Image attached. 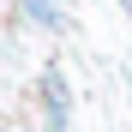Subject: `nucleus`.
I'll return each mask as SVG.
<instances>
[{
  "instance_id": "nucleus-1",
  "label": "nucleus",
  "mask_w": 132,
  "mask_h": 132,
  "mask_svg": "<svg viewBox=\"0 0 132 132\" xmlns=\"http://www.w3.org/2000/svg\"><path fill=\"white\" fill-rule=\"evenodd\" d=\"M24 6H30V18H36V24H48V30L60 24V12H54V0H24Z\"/></svg>"
},
{
  "instance_id": "nucleus-2",
  "label": "nucleus",
  "mask_w": 132,
  "mask_h": 132,
  "mask_svg": "<svg viewBox=\"0 0 132 132\" xmlns=\"http://www.w3.org/2000/svg\"><path fill=\"white\" fill-rule=\"evenodd\" d=\"M126 6H132V0H126Z\"/></svg>"
}]
</instances>
